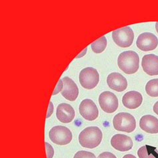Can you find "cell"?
Instances as JSON below:
<instances>
[{"label":"cell","mask_w":158,"mask_h":158,"mask_svg":"<svg viewBox=\"0 0 158 158\" xmlns=\"http://www.w3.org/2000/svg\"><path fill=\"white\" fill-rule=\"evenodd\" d=\"M122 158H136V157L131 154H127V155H125Z\"/></svg>","instance_id":"484cf974"},{"label":"cell","mask_w":158,"mask_h":158,"mask_svg":"<svg viewBox=\"0 0 158 158\" xmlns=\"http://www.w3.org/2000/svg\"><path fill=\"white\" fill-rule=\"evenodd\" d=\"M73 158H97L93 153L87 151H79L75 154Z\"/></svg>","instance_id":"ffe728a7"},{"label":"cell","mask_w":158,"mask_h":158,"mask_svg":"<svg viewBox=\"0 0 158 158\" xmlns=\"http://www.w3.org/2000/svg\"><path fill=\"white\" fill-rule=\"evenodd\" d=\"M107 84L109 88L118 92H122L127 88V81L121 73L113 72L108 75Z\"/></svg>","instance_id":"8fae6325"},{"label":"cell","mask_w":158,"mask_h":158,"mask_svg":"<svg viewBox=\"0 0 158 158\" xmlns=\"http://www.w3.org/2000/svg\"><path fill=\"white\" fill-rule=\"evenodd\" d=\"M156 31L158 34V22H156Z\"/></svg>","instance_id":"83f0119b"},{"label":"cell","mask_w":158,"mask_h":158,"mask_svg":"<svg viewBox=\"0 0 158 158\" xmlns=\"http://www.w3.org/2000/svg\"><path fill=\"white\" fill-rule=\"evenodd\" d=\"M111 145L116 150L127 152L133 147V141L130 137L124 134H115L111 139Z\"/></svg>","instance_id":"7c38bea8"},{"label":"cell","mask_w":158,"mask_h":158,"mask_svg":"<svg viewBox=\"0 0 158 158\" xmlns=\"http://www.w3.org/2000/svg\"><path fill=\"white\" fill-rule=\"evenodd\" d=\"M112 38L118 46L128 48L134 42V33L130 27H123L112 32Z\"/></svg>","instance_id":"5b68a950"},{"label":"cell","mask_w":158,"mask_h":158,"mask_svg":"<svg viewBox=\"0 0 158 158\" xmlns=\"http://www.w3.org/2000/svg\"><path fill=\"white\" fill-rule=\"evenodd\" d=\"M113 125L117 131L131 133L135 130L136 121L131 114L121 112L114 116Z\"/></svg>","instance_id":"3957f363"},{"label":"cell","mask_w":158,"mask_h":158,"mask_svg":"<svg viewBox=\"0 0 158 158\" xmlns=\"http://www.w3.org/2000/svg\"><path fill=\"white\" fill-rule=\"evenodd\" d=\"M98 158H117V157H116V156L114 154H113L112 153L105 152L102 153L101 154H99Z\"/></svg>","instance_id":"7402d4cb"},{"label":"cell","mask_w":158,"mask_h":158,"mask_svg":"<svg viewBox=\"0 0 158 158\" xmlns=\"http://www.w3.org/2000/svg\"><path fill=\"white\" fill-rule=\"evenodd\" d=\"M80 115L88 121H94L98 118L99 111L95 103L89 99L81 101L79 107Z\"/></svg>","instance_id":"9c48e42d"},{"label":"cell","mask_w":158,"mask_h":158,"mask_svg":"<svg viewBox=\"0 0 158 158\" xmlns=\"http://www.w3.org/2000/svg\"><path fill=\"white\" fill-rule=\"evenodd\" d=\"M79 80L83 88L91 89L98 85L99 81V75L96 69L88 67L81 71L79 76Z\"/></svg>","instance_id":"8992f818"},{"label":"cell","mask_w":158,"mask_h":158,"mask_svg":"<svg viewBox=\"0 0 158 158\" xmlns=\"http://www.w3.org/2000/svg\"><path fill=\"white\" fill-rule=\"evenodd\" d=\"M63 81V89L61 95L67 100L74 102L79 95V89L74 81L68 77H64L62 79Z\"/></svg>","instance_id":"30bf717a"},{"label":"cell","mask_w":158,"mask_h":158,"mask_svg":"<svg viewBox=\"0 0 158 158\" xmlns=\"http://www.w3.org/2000/svg\"><path fill=\"white\" fill-rule=\"evenodd\" d=\"M102 138L103 134L100 129L95 126H91L81 131L78 139L82 147L94 149L101 143Z\"/></svg>","instance_id":"6da1fadb"},{"label":"cell","mask_w":158,"mask_h":158,"mask_svg":"<svg viewBox=\"0 0 158 158\" xmlns=\"http://www.w3.org/2000/svg\"><path fill=\"white\" fill-rule=\"evenodd\" d=\"M49 137L55 144L64 145L72 141L73 135L69 128L62 126H57L51 129L49 132Z\"/></svg>","instance_id":"277c9868"},{"label":"cell","mask_w":158,"mask_h":158,"mask_svg":"<svg viewBox=\"0 0 158 158\" xmlns=\"http://www.w3.org/2000/svg\"><path fill=\"white\" fill-rule=\"evenodd\" d=\"M107 41L106 36H102L98 38L91 44V48L95 53H100L105 50L107 47Z\"/></svg>","instance_id":"e0dca14e"},{"label":"cell","mask_w":158,"mask_h":158,"mask_svg":"<svg viewBox=\"0 0 158 158\" xmlns=\"http://www.w3.org/2000/svg\"><path fill=\"white\" fill-rule=\"evenodd\" d=\"M99 104L102 110L107 114H112L118 110L119 102L117 96L109 91L102 92L99 96Z\"/></svg>","instance_id":"52a82bcc"},{"label":"cell","mask_w":158,"mask_h":158,"mask_svg":"<svg viewBox=\"0 0 158 158\" xmlns=\"http://www.w3.org/2000/svg\"><path fill=\"white\" fill-rule=\"evenodd\" d=\"M136 45L143 52L152 51L157 47L158 39L152 33L144 32L138 36L136 41Z\"/></svg>","instance_id":"ba28073f"},{"label":"cell","mask_w":158,"mask_h":158,"mask_svg":"<svg viewBox=\"0 0 158 158\" xmlns=\"http://www.w3.org/2000/svg\"><path fill=\"white\" fill-rule=\"evenodd\" d=\"M45 149H46L47 158H52L54 155V150L52 145L48 142H45Z\"/></svg>","instance_id":"44dd1931"},{"label":"cell","mask_w":158,"mask_h":158,"mask_svg":"<svg viewBox=\"0 0 158 158\" xmlns=\"http://www.w3.org/2000/svg\"><path fill=\"white\" fill-rule=\"evenodd\" d=\"M156 152H157V150L155 147L145 145L138 149V156L139 158H149Z\"/></svg>","instance_id":"d6986e66"},{"label":"cell","mask_w":158,"mask_h":158,"mask_svg":"<svg viewBox=\"0 0 158 158\" xmlns=\"http://www.w3.org/2000/svg\"><path fill=\"white\" fill-rule=\"evenodd\" d=\"M139 126L141 130L149 134H158V119L155 116L143 115L139 120Z\"/></svg>","instance_id":"2e32d148"},{"label":"cell","mask_w":158,"mask_h":158,"mask_svg":"<svg viewBox=\"0 0 158 158\" xmlns=\"http://www.w3.org/2000/svg\"><path fill=\"white\" fill-rule=\"evenodd\" d=\"M139 57L134 51H126L120 53L118 58L119 69L126 74L135 73L139 68Z\"/></svg>","instance_id":"7a4b0ae2"},{"label":"cell","mask_w":158,"mask_h":158,"mask_svg":"<svg viewBox=\"0 0 158 158\" xmlns=\"http://www.w3.org/2000/svg\"><path fill=\"white\" fill-rule=\"evenodd\" d=\"M141 65L144 72L149 76L158 75V56L155 54H148L142 58Z\"/></svg>","instance_id":"9a60e30c"},{"label":"cell","mask_w":158,"mask_h":158,"mask_svg":"<svg viewBox=\"0 0 158 158\" xmlns=\"http://www.w3.org/2000/svg\"><path fill=\"white\" fill-rule=\"evenodd\" d=\"M75 115L76 114L74 109L68 103H62L57 107L56 117L62 123H68L72 122L75 118Z\"/></svg>","instance_id":"4fadbf2b"},{"label":"cell","mask_w":158,"mask_h":158,"mask_svg":"<svg viewBox=\"0 0 158 158\" xmlns=\"http://www.w3.org/2000/svg\"><path fill=\"white\" fill-rule=\"evenodd\" d=\"M142 102V95L136 91H128L122 98L123 105L130 110L137 109L141 105Z\"/></svg>","instance_id":"5bb4252c"},{"label":"cell","mask_w":158,"mask_h":158,"mask_svg":"<svg viewBox=\"0 0 158 158\" xmlns=\"http://www.w3.org/2000/svg\"><path fill=\"white\" fill-rule=\"evenodd\" d=\"M53 105L52 102H49V108H48V114L46 115V118H48L50 117L52 115V114H53Z\"/></svg>","instance_id":"cb8c5ba5"},{"label":"cell","mask_w":158,"mask_h":158,"mask_svg":"<svg viewBox=\"0 0 158 158\" xmlns=\"http://www.w3.org/2000/svg\"><path fill=\"white\" fill-rule=\"evenodd\" d=\"M145 91L151 97H158V78L149 80L145 85Z\"/></svg>","instance_id":"ac0fdd59"},{"label":"cell","mask_w":158,"mask_h":158,"mask_svg":"<svg viewBox=\"0 0 158 158\" xmlns=\"http://www.w3.org/2000/svg\"><path fill=\"white\" fill-rule=\"evenodd\" d=\"M62 80H59V81H58V84H57V85H56V89H55V91H53V95H56V94H57L58 93L60 92V91H62V87L64 86V85L62 84Z\"/></svg>","instance_id":"603a6c76"},{"label":"cell","mask_w":158,"mask_h":158,"mask_svg":"<svg viewBox=\"0 0 158 158\" xmlns=\"http://www.w3.org/2000/svg\"><path fill=\"white\" fill-rule=\"evenodd\" d=\"M149 158H158V151L153 153V154Z\"/></svg>","instance_id":"4316f807"},{"label":"cell","mask_w":158,"mask_h":158,"mask_svg":"<svg viewBox=\"0 0 158 158\" xmlns=\"http://www.w3.org/2000/svg\"><path fill=\"white\" fill-rule=\"evenodd\" d=\"M153 110L158 115V101L155 103L153 107Z\"/></svg>","instance_id":"d4e9b609"}]
</instances>
